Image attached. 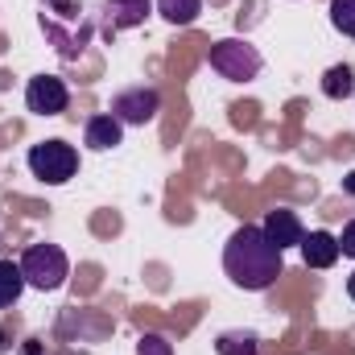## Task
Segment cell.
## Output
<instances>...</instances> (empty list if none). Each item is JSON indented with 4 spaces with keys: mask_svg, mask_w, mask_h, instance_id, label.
Listing matches in <instances>:
<instances>
[{
    "mask_svg": "<svg viewBox=\"0 0 355 355\" xmlns=\"http://www.w3.org/2000/svg\"><path fill=\"white\" fill-rule=\"evenodd\" d=\"M223 272H227L232 285H240L248 293H265L285 272V252L265 236V227L244 223V227L232 232V240L223 248Z\"/></svg>",
    "mask_w": 355,
    "mask_h": 355,
    "instance_id": "1",
    "label": "cell"
},
{
    "mask_svg": "<svg viewBox=\"0 0 355 355\" xmlns=\"http://www.w3.org/2000/svg\"><path fill=\"white\" fill-rule=\"evenodd\" d=\"M207 58H211V71L223 75L227 83H252V79L265 71L261 50H257L252 42H244V37H223V42H215Z\"/></svg>",
    "mask_w": 355,
    "mask_h": 355,
    "instance_id": "2",
    "label": "cell"
},
{
    "mask_svg": "<svg viewBox=\"0 0 355 355\" xmlns=\"http://www.w3.org/2000/svg\"><path fill=\"white\" fill-rule=\"evenodd\" d=\"M21 272H25V285H33L42 293H54V289L67 285L71 261L58 244H29L25 257H21Z\"/></svg>",
    "mask_w": 355,
    "mask_h": 355,
    "instance_id": "3",
    "label": "cell"
},
{
    "mask_svg": "<svg viewBox=\"0 0 355 355\" xmlns=\"http://www.w3.org/2000/svg\"><path fill=\"white\" fill-rule=\"evenodd\" d=\"M25 162H29V174L46 186H62L79 174V149L67 141H37Z\"/></svg>",
    "mask_w": 355,
    "mask_h": 355,
    "instance_id": "4",
    "label": "cell"
},
{
    "mask_svg": "<svg viewBox=\"0 0 355 355\" xmlns=\"http://www.w3.org/2000/svg\"><path fill=\"white\" fill-rule=\"evenodd\" d=\"M157 112H162V95H157L153 87H128V91H120V95L112 99V116H116L120 124L145 128V124L157 120Z\"/></svg>",
    "mask_w": 355,
    "mask_h": 355,
    "instance_id": "5",
    "label": "cell"
},
{
    "mask_svg": "<svg viewBox=\"0 0 355 355\" xmlns=\"http://www.w3.org/2000/svg\"><path fill=\"white\" fill-rule=\"evenodd\" d=\"M71 103V91L58 75H33L29 87H25V107L33 116H62Z\"/></svg>",
    "mask_w": 355,
    "mask_h": 355,
    "instance_id": "6",
    "label": "cell"
},
{
    "mask_svg": "<svg viewBox=\"0 0 355 355\" xmlns=\"http://www.w3.org/2000/svg\"><path fill=\"white\" fill-rule=\"evenodd\" d=\"M149 12H153V0H103V37L145 25Z\"/></svg>",
    "mask_w": 355,
    "mask_h": 355,
    "instance_id": "7",
    "label": "cell"
},
{
    "mask_svg": "<svg viewBox=\"0 0 355 355\" xmlns=\"http://www.w3.org/2000/svg\"><path fill=\"white\" fill-rule=\"evenodd\" d=\"M265 236L285 252V248H297L302 244V236H306V227H302V219H297V211H289V207H277V211H268L265 215Z\"/></svg>",
    "mask_w": 355,
    "mask_h": 355,
    "instance_id": "8",
    "label": "cell"
},
{
    "mask_svg": "<svg viewBox=\"0 0 355 355\" xmlns=\"http://www.w3.org/2000/svg\"><path fill=\"white\" fill-rule=\"evenodd\" d=\"M302 261L306 268H331L343 252H339V236H331V232H310V236H302Z\"/></svg>",
    "mask_w": 355,
    "mask_h": 355,
    "instance_id": "9",
    "label": "cell"
},
{
    "mask_svg": "<svg viewBox=\"0 0 355 355\" xmlns=\"http://www.w3.org/2000/svg\"><path fill=\"white\" fill-rule=\"evenodd\" d=\"M83 141H87V149H95V153H107V149H116V145L124 141V124H120L112 112L91 116L87 128H83Z\"/></svg>",
    "mask_w": 355,
    "mask_h": 355,
    "instance_id": "10",
    "label": "cell"
},
{
    "mask_svg": "<svg viewBox=\"0 0 355 355\" xmlns=\"http://www.w3.org/2000/svg\"><path fill=\"white\" fill-rule=\"evenodd\" d=\"M42 29H46V37L58 46V54H62L67 62H75V58L83 54V46L91 42V25H87V29H79V33H67V29H62L50 12H42Z\"/></svg>",
    "mask_w": 355,
    "mask_h": 355,
    "instance_id": "11",
    "label": "cell"
},
{
    "mask_svg": "<svg viewBox=\"0 0 355 355\" xmlns=\"http://www.w3.org/2000/svg\"><path fill=\"white\" fill-rule=\"evenodd\" d=\"M215 352L219 355H261V339L252 331H223L215 339Z\"/></svg>",
    "mask_w": 355,
    "mask_h": 355,
    "instance_id": "12",
    "label": "cell"
},
{
    "mask_svg": "<svg viewBox=\"0 0 355 355\" xmlns=\"http://www.w3.org/2000/svg\"><path fill=\"white\" fill-rule=\"evenodd\" d=\"M21 293H25V272H21V265L0 261V310H8Z\"/></svg>",
    "mask_w": 355,
    "mask_h": 355,
    "instance_id": "13",
    "label": "cell"
},
{
    "mask_svg": "<svg viewBox=\"0 0 355 355\" xmlns=\"http://www.w3.org/2000/svg\"><path fill=\"white\" fill-rule=\"evenodd\" d=\"M157 12L170 25H194L198 12H202V0H157Z\"/></svg>",
    "mask_w": 355,
    "mask_h": 355,
    "instance_id": "14",
    "label": "cell"
},
{
    "mask_svg": "<svg viewBox=\"0 0 355 355\" xmlns=\"http://www.w3.org/2000/svg\"><path fill=\"white\" fill-rule=\"evenodd\" d=\"M322 95H327V99H347V95H355V71L352 67H331V71L322 75Z\"/></svg>",
    "mask_w": 355,
    "mask_h": 355,
    "instance_id": "15",
    "label": "cell"
},
{
    "mask_svg": "<svg viewBox=\"0 0 355 355\" xmlns=\"http://www.w3.org/2000/svg\"><path fill=\"white\" fill-rule=\"evenodd\" d=\"M331 25L355 42V0H331Z\"/></svg>",
    "mask_w": 355,
    "mask_h": 355,
    "instance_id": "16",
    "label": "cell"
},
{
    "mask_svg": "<svg viewBox=\"0 0 355 355\" xmlns=\"http://www.w3.org/2000/svg\"><path fill=\"white\" fill-rule=\"evenodd\" d=\"M137 355H174V343H170L166 335L149 331V335H141V339H137Z\"/></svg>",
    "mask_w": 355,
    "mask_h": 355,
    "instance_id": "17",
    "label": "cell"
},
{
    "mask_svg": "<svg viewBox=\"0 0 355 355\" xmlns=\"http://www.w3.org/2000/svg\"><path fill=\"white\" fill-rule=\"evenodd\" d=\"M46 4H50V8H46L50 17H62V21H75V25H79V4H75V0H46Z\"/></svg>",
    "mask_w": 355,
    "mask_h": 355,
    "instance_id": "18",
    "label": "cell"
},
{
    "mask_svg": "<svg viewBox=\"0 0 355 355\" xmlns=\"http://www.w3.org/2000/svg\"><path fill=\"white\" fill-rule=\"evenodd\" d=\"M339 252H343V257H352V261H355V219L347 223V227H343V236H339Z\"/></svg>",
    "mask_w": 355,
    "mask_h": 355,
    "instance_id": "19",
    "label": "cell"
},
{
    "mask_svg": "<svg viewBox=\"0 0 355 355\" xmlns=\"http://www.w3.org/2000/svg\"><path fill=\"white\" fill-rule=\"evenodd\" d=\"M8 347H12V335H8V331H4V327H0V355L8 352Z\"/></svg>",
    "mask_w": 355,
    "mask_h": 355,
    "instance_id": "20",
    "label": "cell"
},
{
    "mask_svg": "<svg viewBox=\"0 0 355 355\" xmlns=\"http://www.w3.org/2000/svg\"><path fill=\"white\" fill-rule=\"evenodd\" d=\"M343 190H347V194H352V198H355V170H352V174H347V178H343Z\"/></svg>",
    "mask_w": 355,
    "mask_h": 355,
    "instance_id": "21",
    "label": "cell"
},
{
    "mask_svg": "<svg viewBox=\"0 0 355 355\" xmlns=\"http://www.w3.org/2000/svg\"><path fill=\"white\" fill-rule=\"evenodd\" d=\"M347 297H352V302H355V272H352V277H347Z\"/></svg>",
    "mask_w": 355,
    "mask_h": 355,
    "instance_id": "22",
    "label": "cell"
}]
</instances>
